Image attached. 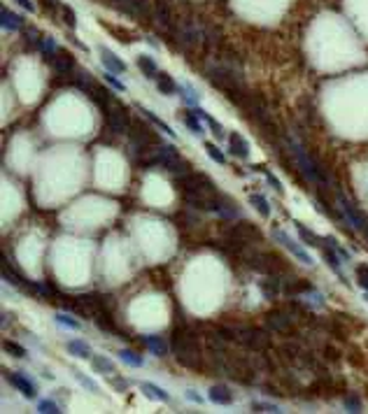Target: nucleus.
<instances>
[{"label": "nucleus", "mask_w": 368, "mask_h": 414, "mask_svg": "<svg viewBox=\"0 0 368 414\" xmlns=\"http://www.w3.org/2000/svg\"><path fill=\"white\" fill-rule=\"evenodd\" d=\"M356 282H359V286L366 288L368 291V265L361 263V265H356Z\"/></svg>", "instance_id": "40"}, {"label": "nucleus", "mask_w": 368, "mask_h": 414, "mask_svg": "<svg viewBox=\"0 0 368 414\" xmlns=\"http://www.w3.org/2000/svg\"><path fill=\"white\" fill-rule=\"evenodd\" d=\"M0 24H3V28L5 30H21L24 28V19L19 17V14H14V12H10L7 7H3L0 10Z\"/></svg>", "instance_id": "20"}, {"label": "nucleus", "mask_w": 368, "mask_h": 414, "mask_svg": "<svg viewBox=\"0 0 368 414\" xmlns=\"http://www.w3.org/2000/svg\"><path fill=\"white\" fill-rule=\"evenodd\" d=\"M142 342H145V347L149 349L154 356H166L168 354V342H166L161 335H147Z\"/></svg>", "instance_id": "21"}, {"label": "nucleus", "mask_w": 368, "mask_h": 414, "mask_svg": "<svg viewBox=\"0 0 368 414\" xmlns=\"http://www.w3.org/2000/svg\"><path fill=\"white\" fill-rule=\"evenodd\" d=\"M140 389L145 391V396H147V398H154V400H161V402H168V400H170L168 393H166V391H163L161 386L151 384V382H142V384H140Z\"/></svg>", "instance_id": "27"}, {"label": "nucleus", "mask_w": 368, "mask_h": 414, "mask_svg": "<svg viewBox=\"0 0 368 414\" xmlns=\"http://www.w3.org/2000/svg\"><path fill=\"white\" fill-rule=\"evenodd\" d=\"M205 151H207V156H210L215 163H219V165H224V163H226V156H224V151L219 149L217 144L207 142V144H205Z\"/></svg>", "instance_id": "35"}, {"label": "nucleus", "mask_w": 368, "mask_h": 414, "mask_svg": "<svg viewBox=\"0 0 368 414\" xmlns=\"http://www.w3.org/2000/svg\"><path fill=\"white\" fill-rule=\"evenodd\" d=\"M266 326L275 333H289L291 326H294V319L284 312H268L266 314Z\"/></svg>", "instance_id": "11"}, {"label": "nucleus", "mask_w": 368, "mask_h": 414, "mask_svg": "<svg viewBox=\"0 0 368 414\" xmlns=\"http://www.w3.org/2000/svg\"><path fill=\"white\" fill-rule=\"evenodd\" d=\"M70 372H73V375H75V379H77V382H79V384H82V386H84L86 391H91V393H100V386H98L96 382H93V379H89V377H86V375H82V372H79L77 368H73V370H70Z\"/></svg>", "instance_id": "31"}, {"label": "nucleus", "mask_w": 368, "mask_h": 414, "mask_svg": "<svg viewBox=\"0 0 368 414\" xmlns=\"http://www.w3.org/2000/svg\"><path fill=\"white\" fill-rule=\"evenodd\" d=\"M259 288L268 300H275L282 293V279H280V275H266V279L259 282Z\"/></svg>", "instance_id": "15"}, {"label": "nucleus", "mask_w": 368, "mask_h": 414, "mask_svg": "<svg viewBox=\"0 0 368 414\" xmlns=\"http://www.w3.org/2000/svg\"><path fill=\"white\" fill-rule=\"evenodd\" d=\"M322 252H324V258H326V263H329V268L340 275V263H343V261H340V254L336 252L333 247L326 245V242H324V247H322Z\"/></svg>", "instance_id": "29"}, {"label": "nucleus", "mask_w": 368, "mask_h": 414, "mask_svg": "<svg viewBox=\"0 0 368 414\" xmlns=\"http://www.w3.org/2000/svg\"><path fill=\"white\" fill-rule=\"evenodd\" d=\"M66 347H68V351H70L73 356H77V359L91 361V356H93V354H91V347L84 342V340H70Z\"/></svg>", "instance_id": "23"}, {"label": "nucleus", "mask_w": 368, "mask_h": 414, "mask_svg": "<svg viewBox=\"0 0 368 414\" xmlns=\"http://www.w3.org/2000/svg\"><path fill=\"white\" fill-rule=\"evenodd\" d=\"M3 349H5L10 356H14V359H26V349L21 347V344L12 342V340H5V342H3Z\"/></svg>", "instance_id": "33"}, {"label": "nucleus", "mask_w": 368, "mask_h": 414, "mask_svg": "<svg viewBox=\"0 0 368 414\" xmlns=\"http://www.w3.org/2000/svg\"><path fill=\"white\" fill-rule=\"evenodd\" d=\"M91 321L103 330V333H117V326H115V321H112V317H110L108 307L96 310V312H93V317H91Z\"/></svg>", "instance_id": "16"}, {"label": "nucleus", "mask_w": 368, "mask_h": 414, "mask_svg": "<svg viewBox=\"0 0 368 414\" xmlns=\"http://www.w3.org/2000/svg\"><path fill=\"white\" fill-rule=\"evenodd\" d=\"M264 174H266V182L271 184V189H275V193H280V196H282L284 189H282V184H280L278 177H275V174H273L271 170H266V168H264Z\"/></svg>", "instance_id": "42"}, {"label": "nucleus", "mask_w": 368, "mask_h": 414, "mask_svg": "<svg viewBox=\"0 0 368 414\" xmlns=\"http://www.w3.org/2000/svg\"><path fill=\"white\" fill-rule=\"evenodd\" d=\"M236 342L252 349V351H266V349L271 347V335L261 328H254V326H238Z\"/></svg>", "instance_id": "5"}, {"label": "nucleus", "mask_w": 368, "mask_h": 414, "mask_svg": "<svg viewBox=\"0 0 368 414\" xmlns=\"http://www.w3.org/2000/svg\"><path fill=\"white\" fill-rule=\"evenodd\" d=\"M40 49H42L44 61H47V63L51 61V54H54V51H59V49H56L54 37H44V40H42V47H40Z\"/></svg>", "instance_id": "39"}, {"label": "nucleus", "mask_w": 368, "mask_h": 414, "mask_svg": "<svg viewBox=\"0 0 368 414\" xmlns=\"http://www.w3.org/2000/svg\"><path fill=\"white\" fill-rule=\"evenodd\" d=\"M184 124H187V126L191 128L193 135H203V126H200V119H198L196 114H193V109L184 114Z\"/></svg>", "instance_id": "34"}, {"label": "nucleus", "mask_w": 368, "mask_h": 414, "mask_svg": "<svg viewBox=\"0 0 368 414\" xmlns=\"http://www.w3.org/2000/svg\"><path fill=\"white\" fill-rule=\"evenodd\" d=\"M229 151L240 161H247L249 158V142L242 138L240 133H231L229 135Z\"/></svg>", "instance_id": "12"}, {"label": "nucleus", "mask_w": 368, "mask_h": 414, "mask_svg": "<svg viewBox=\"0 0 368 414\" xmlns=\"http://www.w3.org/2000/svg\"><path fill=\"white\" fill-rule=\"evenodd\" d=\"M296 230H298V235H301V240L305 242V245L317 247V249H322V247H324V238H320V235L314 233V230L305 228L303 223H296Z\"/></svg>", "instance_id": "22"}, {"label": "nucleus", "mask_w": 368, "mask_h": 414, "mask_svg": "<svg viewBox=\"0 0 368 414\" xmlns=\"http://www.w3.org/2000/svg\"><path fill=\"white\" fill-rule=\"evenodd\" d=\"M338 207H340V210H343L345 219L350 221L352 230H356V233H361L363 238H366V240H368V219H366V214L356 210L354 205H352L350 200L345 198L343 193H340V196H338Z\"/></svg>", "instance_id": "8"}, {"label": "nucleus", "mask_w": 368, "mask_h": 414, "mask_svg": "<svg viewBox=\"0 0 368 414\" xmlns=\"http://www.w3.org/2000/svg\"><path fill=\"white\" fill-rule=\"evenodd\" d=\"M37 412H42V414H59L61 407L56 405L54 400H40V405H37Z\"/></svg>", "instance_id": "41"}, {"label": "nucleus", "mask_w": 368, "mask_h": 414, "mask_svg": "<svg viewBox=\"0 0 368 414\" xmlns=\"http://www.w3.org/2000/svg\"><path fill=\"white\" fill-rule=\"evenodd\" d=\"M105 114H108V119H105L108 131H112L115 135H124V133H128V128H131V119H128V109L126 107H121L119 102H112V105L105 109Z\"/></svg>", "instance_id": "7"}, {"label": "nucleus", "mask_w": 368, "mask_h": 414, "mask_svg": "<svg viewBox=\"0 0 368 414\" xmlns=\"http://www.w3.org/2000/svg\"><path fill=\"white\" fill-rule=\"evenodd\" d=\"M252 409L254 412H280L278 405H273V402H261V400H254Z\"/></svg>", "instance_id": "43"}, {"label": "nucleus", "mask_w": 368, "mask_h": 414, "mask_svg": "<svg viewBox=\"0 0 368 414\" xmlns=\"http://www.w3.org/2000/svg\"><path fill=\"white\" fill-rule=\"evenodd\" d=\"M273 240H275V242H280V245H282V247H287V249H289V252L294 254V256L298 258V261H303V263H305V265H310V263H312V256H310V254L305 252V249H303V247L298 245V242H294V240H291V238H289V235H287V233H284V230H273Z\"/></svg>", "instance_id": "9"}, {"label": "nucleus", "mask_w": 368, "mask_h": 414, "mask_svg": "<svg viewBox=\"0 0 368 414\" xmlns=\"http://www.w3.org/2000/svg\"><path fill=\"white\" fill-rule=\"evenodd\" d=\"M105 82H108V84L112 86V89H117V91H124V89H126V86H124V84L119 82V79L115 77V72H105Z\"/></svg>", "instance_id": "45"}, {"label": "nucleus", "mask_w": 368, "mask_h": 414, "mask_svg": "<svg viewBox=\"0 0 368 414\" xmlns=\"http://www.w3.org/2000/svg\"><path fill=\"white\" fill-rule=\"evenodd\" d=\"M100 63L105 66L108 72H117V75H119V72H126V63H124L115 51H110L108 47H100Z\"/></svg>", "instance_id": "13"}, {"label": "nucleus", "mask_w": 368, "mask_h": 414, "mask_svg": "<svg viewBox=\"0 0 368 414\" xmlns=\"http://www.w3.org/2000/svg\"><path fill=\"white\" fill-rule=\"evenodd\" d=\"M207 79L215 89H222L224 93H231V91H242L247 89L245 82H242V75L238 72V68L233 63H215V66L207 68Z\"/></svg>", "instance_id": "3"}, {"label": "nucleus", "mask_w": 368, "mask_h": 414, "mask_svg": "<svg viewBox=\"0 0 368 414\" xmlns=\"http://www.w3.org/2000/svg\"><path fill=\"white\" fill-rule=\"evenodd\" d=\"M177 89H180V96L187 105H196V102H198V93H196V89H193L191 84H180Z\"/></svg>", "instance_id": "32"}, {"label": "nucleus", "mask_w": 368, "mask_h": 414, "mask_svg": "<svg viewBox=\"0 0 368 414\" xmlns=\"http://www.w3.org/2000/svg\"><path fill=\"white\" fill-rule=\"evenodd\" d=\"M249 205H252L254 210L259 212L264 219H268V216H271V205H268V200H266L261 193H252V196H249Z\"/></svg>", "instance_id": "28"}, {"label": "nucleus", "mask_w": 368, "mask_h": 414, "mask_svg": "<svg viewBox=\"0 0 368 414\" xmlns=\"http://www.w3.org/2000/svg\"><path fill=\"white\" fill-rule=\"evenodd\" d=\"M14 3H17L19 7H24L26 12H35V5H33L30 0H14Z\"/></svg>", "instance_id": "46"}, {"label": "nucleus", "mask_w": 368, "mask_h": 414, "mask_svg": "<svg viewBox=\"0 0 368 414\" xmlns=\"http://www.w3.org/2000/svg\"><path fill=\"white\" fill-rule=\"evenodd\" d=\"M138 68H140V72H142L147 79H156L159 68H156V63H154V58H151V56H138Z\"/></svg>", "instance_id": "25"}, {"label": "nucleus", "mask_w": 368, "mask_h": 414, "mask_svg": "<svg viewBox=\"0 0 368 414\" xmlns=\"http://www.w3.org/2000/svg\"><path fill=\"white\" fill-rule=\"evenodd\" d=\"M187 398H189V400H193V402H198V405L203 402V398H200L196 391H187Z\"/></svg>", "instance_id": "48"}, {"label": "nucleus", "mask_w": 368, "mask_h": 414, "mask_svg": "<svg viewBox=\"0 0 368 414\" xmlns=\"http://www.w3.org/2000/svg\"><path fill=\"white\" fill-rule=\"evenodd\" d=\"M61 14H63V24H66L68 28H75V26H77V14H75V10H73V7L63 5V10H61Z\"/></svg>", "instance_id": "38"}, {"label": "nucleus", "mask_w": 368, "mask_h": 414, "mask_svg": "<svg viewBox=\"0 0 368 414\" xmlns=\"http://www.w3.org/2000/svg\"><path fill=\"white\" fill-rule=\"evenodd\" d=\"M154 17H156L163 26H168V28H170V10H168V5H166V3H159L156 10H154Z\"/></svg>", "instance_id": "37"}, {"label": "nucleus", "mask_w": 368, "mask_h": 414, "mask_svg": "<svg viewBox=\"0 0 368 414\" xmlns=\"http://www.w3.org/2000/svg\"><path fill=\"white\" fill-rule=\"evenodd\" d=\"M140 112H142V116H145V119L149 121V124H154V126H156L159 131H163V133H166L168 138H175V131H173V128H170V126H168V124H166V121H163V119H159V116L154 114V112H149V109H145V107H140Z\"/></svg>", "instance_id": "26"}, {"label": "nucleus", "mask_w": 368, "mask_h": 414, "mask_svg": "<svg viewBox=\"0 0 368 414\" xmlns=\"http://www.w3.org/2000/svg\"><path fill=\"white\" fill-rule=\"evenodd\" d=\"M5 377H7V382H10V384H12L24 398H35L37 396L35 384H33V382H28L24 375H19V372H5Z\"/></svg>", "instance_id": "10"}, {"label": "nucleus", "mask_w": 368, "mask_h": 414, "mask_svg": "<svg viewBox=\"0 0 368 414\" xmlns=\"http://www.w3.org/2000/svg\"><path fill=\"white\" fill-rule=\"evenodd\" d=\"M345 407H347V412H361V400L356 396H347L345 398Z\"/></svg>", "instance_id": "44"}, {"label": "nucleus", "mask_w": 368, "mask_h": 414, "mask_svg": "<svg viewBox=\"0 0 368 414\" xmlns=\"http://www.w3.org/2000/svg\"><path fill=\"white\" fill-rule=\"evenodd\" d=\"M112 384H115L119 391H126L128 389V382H124V379H119V377H112Z\"/></svg>", "instance_id": "47"}, {"label": "nucleus", "mask_w": 368, "mask_h": 414, "mask_svg": "<svg viewBox=\"0 0 368 414\" xmlns=\"http://www.w3.org/2000/svg\"><path fill=\"white\" fill-rule=\"evenodd\" d=\"M91 366H93V370L100 372V375H105V377H112L117 372L115 363L108 359V356H100V354H93L91 356Z\"/></svg>", "instance_id": "18"}, {"label": "nucleus", "mask_w": 368, "mask_h": 414, "mask_svg": "<svg viewBox=\"0 0 368 414\" xmlns=\"http://www.w3.org/2000/svg\"><path fill=\"white\" fill-rule=\"evenodd\" d=\"M54 319H56V324L66 326V328H73V330H77L79 326H82V324H79V321H77V319H73V317H70V314H66V312H59Z\"/></svg>", "instance_id": "36"}, {"label": "nucleus", "mask_w": 368, "mask_h": 414, "mask_svg": "<svg viewBox=\"0 0 368 414\" xmlns=\"http://www.w3.org/2000/svg\"><path fill=\"white\" fill-rule=\"evenodd\" d=\"M177 189L182 193H193V196H203V198H219L215 182L203 172H187L177 177Z\"/></svg>", "instance_id": "4"}, {"label": "nucleus", "mask_w": 368, "mask_h": 414, "mask_svg": "<svg viewBox=\"0 0 368 414\" xmlns=\"http://www.w3.org/2000/svg\"><path fill=\"white\" fill-rule=\"evenodd\" d=\"M173 354H175L177 363L191 370H200L203 366V354H200L198 335L193 330L184 328L175 333V342H173Z\"/></svg>", "instance_id": "1"}, {"label": "nucleus", "mask_w": 368, "mask_h": 414, "mask_svg": "<svg viewBox=\"0 0 368 414\" xmlns=\"http://www.w3.org/2000/svg\"><path fill=\"white\" fill-rule=\"evenodd\" d=\"M119 359L126 363V366H131V368H142V356H138L135 351H131V349H121L119 351Z\"/></svg>", "instance_id": "30"}, {"label": "nucleus", "mask_w": 368, "mask_h": 414, "mask_svg": "<svg viewBox=\"0 0 368 414\" xmlns=\"http://www.w3.org/2000/svg\"><path fill=\"white\" fill-rule=\"evenodd\" d=\"M287 147H289V151H291V156H294L296 165H298V170L305 174V180L312 182V184H320V186H326V184H329L324 168H322L320 163L312 161V158L305 154V149H303V144L298 142V140L289 135V138H287Z\"/></svg>", "instance_id": "2"}, {"label": "nucleus", "mask_w": 368, "mask_h": 414, "mask_svg": "<svg viewBox=\"0 0 368 414\" xmlns=\"http://www.w3.org/2000/svg\"><path fill=\"white\" fill-rule=\"evenodd\" d=\"M226 238H229V242H238L240 247H252V245H259V242L264 240L261 230L249 221L233 223V226L226 230Z\"/></svg>", "instance_id": "6"}, {"label": "nucleus", "mask_w": 368, "mask_h": 414, "mask_svg": "<svg viewBox=\"0 0 368 414\" xmlns=\"http://www.w3.org/2000/svg\"><path fill=\"white\" fill-rule=\"evenodd\" d=\"M363 298H366V303H368V291H366V295H363Z\"/></svg>", "instance_id": "49"}, {"label": "nucleus", "mask_w": 368, "mask_h": 414, "mask_svg": "<svg viewBox=\"0 0 368 414\" xmlns=\"http://www.w3.org/2000/svg\"><path fill=\"white\" fill-rule=\"evenodd\" d=\"M156 89L161 91L163 96H173L177 91V84L173 82V77H170L168 72H159L156 75Z\"/></svg>", "instance_id": "24"}, {"label": "nucleus", "mask_w": 368, "mask_h": 414, "mask_svg": "<svg viewBox=\"0 0 368 414\" xmlns=\"http://www.w3.org/2000/svg\"><path fill=\"white\" fill-rule=\"evenodd\" d=\"M193 114L198 116L200 121H205L207 126H210V131H212V135H215V138H219V140H222V138H226V133H224V126H222V124H219L217 119H215V116H210V114H207V112H203V109H200V107H193Z\"/></svg>", "instance_id": "19"}, {"label": "nucleus", "mask_w": 368, "mask_h": 414, "mask_svg": "<svg viewBox=\"0 0 368 414\" xmlns=\"http://www.w3.org/2000/svg\"><path fill=\"white\" fill-rule=\"evenodd\" d=\"M51 68H54L56 75H66V72H70L75 68V58L73 54H68V51H63V49H59L56 51V56H51Z\"/></svg>", "instance_id": "14"}, {"label": "nucleus", "mask_w": 368, "mask_h": 414, "mask_svg": "<svg viewBox=\"0 0 368 414\" xmlns=\"http://www.w3.org/2000/svg\"><path fill=\"white\" fill-rule=\"evenodd\" d=\"M210 400L215 402V405H233V391H231L229 386H224V384L212 386L210 389Z\"/></svg>", "instance_id": "17"}]
</instances>
